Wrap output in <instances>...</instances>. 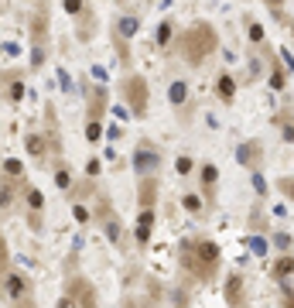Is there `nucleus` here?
<instances>
[{
    "mask_svg": "<svg viewBox=\"0 0 294 308\" xmlns=\"http://www.w3.org/2000/svg\"><path fill=\"white\" fill-rule=\"evenodd\" d=\"M178 264L185 267L188 277L195 281H212L215 271H219V243L215 240H205V236H195V240H185L178 250Z\"/></svg>",
    "mask_w": 294,
    "mask_h": 308,
    "instance_id": "f257e3e1",
    "label": "nucleus"
},
{
    "mask_svg": "<svg viewBox=\"0 0 294 308\" xmlns=\"http://www.w3.org/2000/svg\"><path fill=\"white\" fill-rule=\"evenodd\" d=\"M178 48H181V58H185L192 68H199L205 58L219 48V34H215V28L209 21H195L188 31H181Z\"/></svg>",
    "mask_w": 294,
    "mask_h": 308,
    "instance_id": "f03ea898",
    "label": "nucleus"
},
{
    "mask_svg": "<svg viewBox=\"0 0 294 308\" xmlns=\"http://www.w3.org/2000/svg\"><path fill=\"white\" fill-rule=\"evenodd\" d=\"M120 89H124V100H127V106H130V116L144 120L147 106H151V86H147V79L137 76V72H130V76H124Z\"/></svg>",
    "mask_w": 294,
    "mask_h": 308,
    "instance_id": "7ed1b4c3",
    "label": "nucleus"
},
{
    "mask_svg": "<svg viewBox=\"0 0 294 308\" xmlns=\"http://www.w3.org/2000/svg\"><path fill=\"white\" fill-rule=\"evenodd\" d=\"M0 288H4V295L11 298L14 305H28L31 295H34V281L24 271H7L4 281H0Z\"/></svg>",
    "mask_w": 294,
    "mask_h": 308,
    "instance_id": "20e7f679",
    "label": "nucleus"
},
{
    "mask_svg": "<svg viewBox=\"0 0 294 308\" xmlns=\"http://www.w3.org/2000/svg\"><path fill=\"white\" fill-rule=\"evenodd\" d=\"M161 168V151L154 140H137V148H134V171L137 175H154V171Z\"/></svg>",
    "mask_w": 294,
    "mask_h": 308,
    "instance_id": "39448f33",
    "label": "nucleus"
},
{
    "mask_svg": "<svg viewBox=\"0 0 294 308\" xmlns=\"http://www.w3.org/2000/svg\"><path fill=\"white\" fill-rule=\"evenodd\" d=\"M62 305H96V288H92L82 274L68 277L65 291H62Z\"/></svg>",
    "mask_w": 294,
    "mask_h": 308,
    "instance_id": "423d86ee",
    "label": "nucleus"
},
{
    "mask_svg": "<svg viewBox=\"0 0 294 308\" xmlns=\"http://www.w3.org/2000/svg\"><path fill=\"white\" fill-rule=\"evenodd\" d=\"M100 226H103V233H106V240H110L113 247H120V243H124V229H120V216H116L113 209H110V202H103V205H100Z\"/></svg>",
    "mask_w": 294,
    "mask_h": 308,
    "instance_id": "0eeeda50",
    "label": "nucleus"
},
{
    "mask_svg": "<svg viewBox=\"0 0 294 308\" xmlns=\"http://www.w3.org/2000/svg\"><path fill=\"white\" fill-rule=\"evenodd\" d=\"M236 161L243 164V168L257 171L260 168V161H263V144L260 140H243V144L236 148Z\"/></svg>",
    "mask_w": 294,
    "mask_h": 308,
    "instance_id": "6e6552de",
    "label": "nucleus"
},
{
    "mask_svg": "<svg viewBox=\"0 0 294 308\" xmlns=\"http://www.w3.org/2000/svg\"><path fill=\"white\" fill-rule=\"evenodd\" d=\"M151 236H154V209H140V216H137V229H134L137 247L144 250L147 243H151Z\"/></svg>",
    "mask_w": 294,
    "mask_h": 308,
    "instance_id": "1a4fd4ad",
    "label": "nucleus"
},
{
    "mask_svg": "<svg viewBox=\"0 0 294 308\" xmlns=\"http://www.w3.org/2000/svg\"><path fill=\"white\" fill-rule=\"evenodd\" d=\"M168 103L175 110H181V120H188V82L185 79H175L168 86Z\"/></svg>",
    "mask_w": 294,
    "mask_h": 308,
    "instance_id": "9d476101",
    "label": "nucleus"
},
{
    "mask_svg": "<svg viewBox=\"0 0 294 308\" xmlns=\"http://www.w3.org/2000/svg\"><path fill=\"white\" fill-rule=\"evenodd\" d=\"M137 202H140V209H154V202H158V178L154 175H140Z\"/></svg>",
    "mask_w": 294,
    "mask_h": 308,
    "instance_id": "9b49d317",
    "label": "nucleus"
},
{
    "mask_svg": "<svg viewBox=\"0 0 294 308\" xmlns=\"http://www.w3.org/2000/svg\"><path fill=\"white\" fill-rule=\"evenodd\" d=\"M226 301H229V305H247V277H243V274H229V281H226Z\"/></svg>",
    "mask_w": 294,
    "mask_h": 308,
    "instance_id": "f8f14e48",
    "label": "nucleus"
},
{
    "mask_svg": "<svg viewBox=\"0 0 294 308\" xmlns=\"http://www.w3.org/2000/svg\"><path fill=\"white\" fill-rule=\"evenodd\" d=\"M215 96H219L223 106H233V100H236V79H233L229 72H219V79H215Z\"/></svg>",
    "mask_w": 294,
    "mask_h": 308,
    "instance_id": "ddd939ff",
    "label": "nucleus"
},
{
    "mask_svg": "<svg viewBox=\"0 0 294 308\" xmlns=\"http://www.w3.org/2000/svg\"><path fill=\"white\" fill-rule=\"evenodd\" d=\"M113 31L130 41V38L140 31V17H137V14H116V17H113Z\"/></svg>",
    "mask_w": 294,
    "mask_h": 308,
    "instance_id": "4468645a",
    "label": "nucleus"
},
{
    "mask_svg": "<svg viewBox=\"0 0 294 308\" xmlns=\"http://www.w3.org/2000/svg\"><path fill=\"white\" fill-rule=\"evenodd\" d=\"M106 116V86H92L89 92V120H103Z\"/></svg>",
    "mask_w": 294,
    "mask_h": 308,
    "instance_id": "2eb2a0df",
    "label": "nucleus"
},
{
    "mask_svg": "<svg viewBox=\"0 0 294 308\" xmlns=\"http://www.w3.org/2000/svg\"><path fill=\"white\" fill-rule=\"evenodd\" d=\"M17 205V182H11V175L0 178V209H14Z\"/></svg>",
    "mask_w": 294,
    "mask_h": 308,
    "instance_id": "dca6fc26",
    "label": "nucleus"
},
{
    "mask_svg": "<svg viewBox=\"0 0 294 308\" xmlns=\"http://www.w3.org/2000/svg\"><path fill=\"white\" fill-rule=\"evenodd\" d=\"M215 182H219V168H215L212 161H205L202 164V195L205 199H212L215 195Z\"/></svg>",
    "mask_w": 294,
    "mask_h": 308,
    "instance_id": "f3484780",
    "label": "nucleus"
},
{
    "mask_svg": "<svg viewBox=\"0 0 294 308\" xmlns=\"http://www.w3.org/2000/svg\"><path fill=\"white\" fill-rule=\"evenodd\" d=\"M294 274V257L291 253H281L277 260H274V267H271V277L274 281H284V277H291Z\"/></svg>",
    "mask_w": 294,
    "mask_h": 308,
    "instance_id": "a211bd4d",
    "label": "nucleus"
},
{
    "mask_svg": "<svg viewBox=\"0 0 294 308\" xmlns=\"http://www.w3.org/2000/svg\"><path fill=\"white\" fill-rule=\"evenodd\" d=\"M175 31H178V28H175V21H171V17H164V21L158 24V34H154V41H158V48H161V52H164V48L171 45Z\"/></svg>",
    "mask_w": 294,
    "mask_h": 308,
    "instance_id": "6ab92c4d",
    "label": "nucleus"
},
{
    "mask_svg": "<svg viewBox=\"0 0 294 308\" xmlns=\"http://www.w3.org/2000/svg\"><path fill=\"white\" fill-rule=\"evenodd\" d=\"M24 144H28V154H31V158L45 161V154H48V140H45L41 134H28V140H24Z\"/></svg>",
    "mask_w": 294,
    "mask_h": 308,
    "instance_id": "aec40b11",
    "label": "nucleus"
},
{
    "mask_svg": "<svg viewBox=\"0 0 294 308\" xmlns=\"http://www.w3.org/2000/svg\"><path fill=\"white\" fill-rule=\"evenodd\" d=\"M92 28H96V14L86 7V11L79 14V41H89V38H92Z\"/></svg>",
    "mask_w": 294,
    "mask_h": 308,
    "instance_id": "412c9836",
    "label": "nucleus"
},
{
    "mask_svg": "<svg viewBox=\"0 0 294 308\" xmlns=\"http://www.w3.org/2000/svg\"><path fill=\"white\" fill-rule=\"evenodd\" d=\"M284 86H287V72H284V62H281V58H274V68H271V89L281 92Z\"/></svg>",
    "mask_w": 294,
    "mask_h": 308,
    "instance_id": "4be33fe9",
    "label": "nucleus"
},
{
    "mask_svg": "<svg viewBox=\"0 0 294 308\" xmlns=\"http://www.w3.org/2000/svg\"><path fill=\"white\" fill-rule=\"evenodd\" d=\"M24 195H28V212H41V209H45V195H41V188L28 185V188H24Z\"/></svg>",
    "mask_w": 294,
    "mask_h": 308,
    "instance_id": "5701e85b",
    "label": "nucleus"
},
{
    "mask_svg": "<svg viewBox=\"0 0 294 308\" xmlns=\"http://www.w3.org/2000/svg\"><path fill=\"white\" fill-rule=\"evenodd\" d=\"M181 205H185V212H192V216H202V195H195V192H185L181 195Z\"/></svg>",
    "mask_w": 294,
    "mask_h": 308,
    "instance_id": "b1692460",
    "label": "nucleus"
},
{
    "mask_svg": "<svg viewBox=\"0 0 294 308\" xmlns=\"http://www.w3.org/2000/svg\"><path fill=\"white\" fill-rule=\"evenodd\" d=\"M11 103H21V96H24V82H21V76H14L11 79V86H7V92H4Z\"/></svg>",
    "mask_w": 294,
    "mask_h": 308,
    "instance_id": "393cba45",
    "label": "nucleus"
},
{
    "mask_svg": "<svg viewBox=\"0 0 294 308\" xmlns=\"http://www.w3.org/2000/svg\"><path fill=\"white\" fill-rule=\"evenodd\" d=\"M113 45H116V52H120V62H130V41H127V38H120V34L113 31Z\"/></svg>",
    "mask_w": 294,
    "mask_h": 308,
    "instance_id": "a878e982",
    "label": "nucleus"
},
{
    "mask_svg": "<svg viewBox=\"0 0 294 308\" xmlns=\"http://www.w3.org/2000/svg\"><path fill=\"white\" fill-rule=\"evenodd\" d=\"M55 185H58V188H72V175H68V164H58V171H55Z\"/></svg>",
    "mask_w": 294,
    "mask_h": 308,
    "instance_id": "bb28decb",
    "label": "nucleus"
},
{
    "mask_svg": "<svg viewBox=\"0 0 294 308\" xmlns=\"http://www.w3.org/2000/svg\"><path fill=\"white\" fill-rule=\"evenodd\" d=\"M7 260H11V250H7V240L0 233V281H4V274H7Z\"/></svg>",
    "mask_w": 294,
    "mask_h": 308,
    "instance_id": "cd10ccee",
    "label": "nucleus"
},
{
    "mask_svg": "<svg viewBox=\"0 0 294 308\" xmlns=\"http://www.w3.org/2000/svg\"><path fill=\"white\" fill-rule=\"evenodd\" d=\"M4 175H11V178H21V175H24V164H21L17 158L4 161Z\"/></svg>",
    "mask_w": 294,
    "mask_h": 308,
    "instance_id": "c85d7f7f",
    "label": "nucleus"
},
{
    "mask_svg": "<svg viewBox=\"0 0 294 308\" xmlns=\"http://www.w3.org/2000/svg\"><path fill=\"white\" fill-rule=\"evenodd\" d=\"M192 168H195V161L188 158V154H181V158L175 161V171H178V175H188V171H192Z\"/></svg>",
    "mask_w": 294,
    "mask_h": 308,
    "instance_id": "c756f323",
    "label": "nucleus"
},
{
    "mask_svg": "<svg viewBox=\"0 0 294 308\" xmlns=\"http://www.w3.org/2000/svg\"><path fill=\"white\" fill-rule=\"evenodd\" d=\"M86 137H89V140H100V137H103L100 120H89V124H86Z\"/></svg>",
    "mask_w": 294,
    "mask_h": 308,
    "instance_id": "7c9ffc66",
    "label": "nucleus"
},
{
    "mask_svg": "<svg viewBox=\"0 0 294 308\" xmlns=\"http://www.w3.org/2000/svg\"><path fill=\"white\" fill-rule=\"evenodd\" d=\"M277 188H281V195H287V199L294 202V178H281V182H277Z\"/></svg>",
    "mask_w": 294,
    "mask_h": 308,
    "instance_id": "2f4dec72",
    "label": "nucleus"
},
{
    "mask_svg": "<svg viewBox=\"0 0 294 308\" xmlns=\"http://www.w3.org/2000/svg\"><path fill=\"white\" fill-rule=\"evenodd\" d=\"M274 247H277V250H287V247H291V236H287V233H274Z\"/></svg>",
    "mask_w": 294,
    "mask_h": 308,
    "instance_id": "473e14b6",
    "label": "nucleus"
},
{
    "mask_svg": "<svg viewBox=\"0 0 294 308\" xmlns=\"http://www.w3.org/2000/svg\"><path fill=\"white\" fill-rule=\"evenodd\" d=\"M250 41H253V45H263V28L260 24H250Z\"/></svg>",
    "mask_w": 294,
    "mask_h": 308,
    "instance_id": "72a5a7b5",
    "label": "nucleus"
},
{
    "mask_svg": "<svg viewBox=\"0 0 294 308\" xmlns=\"http://www.w3.org/2000/svg\"><path fill=\"white\" fill-rule=\"evenodd\" d=\"M41 223H45V219H41V212H28V226H31L34 233H41Z\"/></svg>",
    "mask_w": 294,
    "mask_h": 308,
    "instance_id": "f704fd0d",
    "label": "nucleus"
},
{
    "mask_svg": "<svg viewBox=\"0 0 294 308\" xmlns=\"http://www.w3.org/2000/svg\"><path fill=\"white\" fill-rule=\"evenodd\" d=\"M253 188H257V192H260V195H267V182H263V175H260V168L253 171Z\"/></svg>",
    "mask_w": 294,
    "mask_h": 308,
    "instance_id": "c9c22d12",
    "label": "nucleus"
},
{
    "mask_svg": "<svg viewBox=\"0 0 294 308\" xmlns=\"http://www.w3.org/2000/svg\"><path fill=\"white\" fill-rule=\"evenodd\" d=\"M250 250L257 253V257H263V253H267V243H263V240H250Z\"/></svg>",
    "mask_w": 294,
    "mask_h": 308,
    "instance_id": "e433bc0d",
    "label": "nucleus"
},
{
    "mask_svg": "<svg viewBox=\"0 0 294 308\" xmlns=\"http://www.w3.org/2000/svg\"><path fill=\"white\" fill-rule=\"evenodd\" d=\"M72 212H76V219H79V223H89V209H86V205H76V209H72Z\"/></svg>",
    "mask_w": 294,
    "mask_h": 308,
    "instance_id": "4c0bfd02",
    "label": "nucleus"
},
{
    "mask_svg": "<svg viewBox=\"0 0 294 308\" xmlns=\"http://www.w3.org/2000/svg\"><path fill=\"white\" fill-rule=\"evenodd\" d=\"M263 4H267V7H271V11L277 14V17H281V7L287 4V0H263Z\"/></svg>",
    "mask_w": 294,
    "mask_h": 308,
    "instance_id": "58836bf2",
    "label": "nucleus"
},
{
    "mask_svg": "<svg viewBox=\"0 0 294 308\" xmlns=\"http://www.w3.org/2000/svg\"><path fill=\"white\" fill-rule=\"evenodd\" d=\"M86 175H100V161L89 158V164H86Z\"/></svg>",
    "mask_w": 294,
    "mask_h": 308,
    "instance_id": "ea45409f",
    "label": "nucleus"
},
{
    "mask_svg": "<svg viewBox=\"0 0 294 308\" xmlns=\"http://www.w3.org/2000/svg\"><path fill=\"white\" fill-rule=\"evenodd\" d=\"M284 305H291V308H294V291H284Z\"/></svg>",
    "mask_w": 294,
    "mask_h": 308,
    "instance_id": "a19ab883",
    "label": "nucleus"
},
{
    "mask_svg": "<svg viewBox=\"0 0 294 308\" xmlns=\"http://www.w3.org/2000/svg\"><path fill=\"white\" fill-rule=\"evenodd\" d=\"M120 4H124V0H120Z\"/></svg>",
    "mask_w": 294,
    "mask_h": 308,
    "instance_id": "79ce46f5",
    "label": "nucleus"
}]
</instances>
